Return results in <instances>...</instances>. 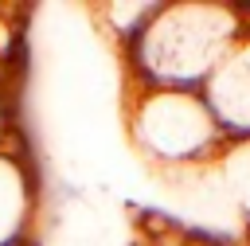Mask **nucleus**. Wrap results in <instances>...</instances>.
Here are the masks:
<instances>
[{
  "mask_svg": "<svg viewBox=\"0 0 250 246\" xmlns=\"http://www.w3.org/2000/svg\"><path fill=\"white\" fill-rule=\"evenodd\" d=\"M164 4H168V0H145V4H102V8H105V23H109V31H113L117 43L129 51V47L148 31V23L164 12Z\"/></svg>",
  "mask_w": 250,
  "mask_h": 246,
  "instance_id": "nucleus-3",
  "label": "nucleus"
},
{
  "mask_svg": "<svg viewBox=\"0 0 250 246\" xmlns=\"http://www.w3.org/2000/svg\"><path fill=\"white\" fill-rule=\"evenodd\" d=\"M238 43L242 20L230 4H164L148 31L125 51V62L141 94H203Z\"/></svg>",
  "mask_w": 250,
  "mask_h": 246,
  "instance_id": "nucleus-1",
  "label": "nucleus"
},
{
  "mask_svg": "<svg viewBox=\"0 0 250 246\" xmlns=\"http://www.w3.org/2000/svg\"><path fill=\"white\" fill-rule=\"evenodd\" d=\"M129 129L133 144L164 168L211 164L215 156L227 152V141L203 94H176V90L141 94L129 105Z\"/></svg>",
  "mask_w": 250,
  "mask_h": 246,
  "instance_id": "nucleus-2",
  "label": "nucleus"
}]
</instances>
